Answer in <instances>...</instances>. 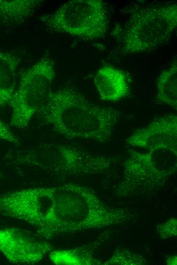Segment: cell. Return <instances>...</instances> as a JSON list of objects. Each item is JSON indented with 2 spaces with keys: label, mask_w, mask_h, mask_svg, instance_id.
Here are the masks:
<instances>
[{
  "label": "cell",
  "mask_w": 177,
  "mask_h": 265,
  "mask_svg": "<svg viewBox=\"0 0 177 265\" xmlns=\"http://www.w3.org/2000/svg\"><path fill=\"white\" fill-rule=\"evenodd\" d=\"M19 165L60 176L96 174L107 169V157L91 154L74 145L45 143L26 147L16 153Z\"/></svg>",
  "instance_id": "3957f363"
},
{
  "label": "cell",
  "mask_w": 177,
  "mask_h": 265,
  "mask_svg": "<svg viewBox=\"0 0 177 265\" xmlns=\"http://www.w3.org/2000/svg\"><path fill=\"white\" fill-rule=\"evenodd\" d=\"M156 97L163 104L177 109L176 57L159 75L156 83Z\"/></svg>",
  "instance_id": "4fadbf2b"
},
{
  "label": "cell",
  "mask_w": 177,
  "mask_h": 265,
  "mask_svg": "<svg viewBox=\"0 0 177 265\" xmlns=\"http://www.w3.org/2000/svg\"><path fill=\"white\" fill-rule=\"evenodd\" d=\"M49 258L55 264H94L92 255L82 249L52 250Z\"/></svg>",
  "instance_id": "5bb4252c"
},
{
  "label": "cell",
  "mask_w": 177,
  "mask_h": 265,
  "mask_svg": "<svg viewBox=\"0 0 177 265\" xmlns=\"http://www.w3.org/2000/svg\"><path fill=\"white\" fill-rule=\"evenodd\" d=\"M126 141L132 146L149 150L162 148L176 149V115L169 114L155 119L132 134Z\"/></svg>",
  "instance_id": "9c48e42d"
},
{
  "label": "cell",
  "mask_w": 177,
  "mask_h": 265,
  "mask_svg": "<svg viewBox=\"0 0 177 265\" xmlns=\"http://www.w3.org/2000/svg\"><path fill=\"white\" fill-rule=\"evenodd\" d=\"M39 20L52 30L86 40L103 38L108 26L107 8L100 0L69 1Z\"/></svg>",
  "instance_id": "5b68a950"
},
{
  "label": "cell",
  "mask_w": 177,
  "mask_h": 265,
  "mask_svg": "<svg viewBox=\"0 0 177 265\" xmlns=\"http://www.w3.org/2000/svg\"><path fill=\"white\" fill-rule=\"evenodd\" d=\"M52 250V245L36 233L13 227L0 228V252L10 263L34 264Z\"/></svg>",
  "instance_id": "ba28073f"
},
{
  "label": "cell",
  "mask_w": 177,
  "mask_h": 265,
  "mask_svg": "<svg viewBox=\"0 0 177 265\" xmlns=\"http://www.w3.org/2000/svg\"><path fill=\"white\" fill-rule=\"evenodd\" d=\"M20 58L0 50V106L10 105L16 89V73Z\"/></svg>",
  "instance_id": "8fae6325"
},
{
  "label": "cell",
  "mask_w": 177,
  "mask_h": 265,
  "mask_svg": "<svg viewBox=\"0 0 177 265\" xmlns=\"http://www.w3.org/2000/svg\"><path fill=\"white\" fill-rule=\"evenodd\" d=\"M0 140L18 145L19 139L0 118Z\"/></svg>",
  "instance_id": "9a60e30c"
},
{
  "label": "cell",
  "mask_w": 177,
  "mask_h": 265,
  "mask_svg": "<svg viewBox=\"0 0 177 265\" xmlns=\"http://www.w3.org/2000/svg\"><path fill=\"white\" fill-rule=\"evenodd\" d=\"M177 25V5L168 4L140 9L132 14L120 31L122 54L154 50L167 42Z\"/></svg>",
  "instance_id": "277c9868"
},
{
  "label": "cell",
  "mask_w": 177,
  "mask_h": 265,
  "mask_svg": "<svg viewBox=\"0 0 177 265\" xmlns=\"http://www.w3.org/2000/svg\"><path fill=\"white\" fill-rule=\"evenodd\" d=\"M55 76L54 62L44 56L22 75L10 106L11 126L24 129L52 91Z\"/></svg>",
  "instance_id": "8992f818"
},
{
  "label": "cell",
  "mask_w": 177,
  "mask_h": 265,
  "mask_svg": "<svg viewBox=\"0 0 177 265\" xmlns=\"http://www.w3.org/2000/svg\"><path fill=\"white\" fill-rule=\"evenodd\" d=\"M36 115L67 139L105 143L114 136L122 113L95 104L73 87L67 86L52 91Z\"/></svg>",
  "instance_id": "7a4b0ae2"
},
{
  "label": "cell",
  "mask_w": 177,
  "mask_h": 265,
  "mask_svg": "<svg viewBox=\"0 0 177 265\" xmlns=\"http://www.w3.org/2000/svg\"><path fill=\"white\" fill-rule=\"evenodd\" d=\"M94 85L101 100L116 101L125 97L129 86L125 74L111 66H104L96 73Z\"/></svg>",
  "instance_id": "30bf717a"
},
{
  "label": "cell",
  "mask_w": 177,
  "mask_h": 265,
  "mask_svg": "<svg viewBox=\"0 0 177 265\" xmlns=\"http://www.w3.org/2000/svg\"><path fill=\"white\" fill-rule=\"evenodd\" d=\"M176 149L158 148L147 153L132 151L125 164L123 187L155 186L175 170Z\"/></svg>",
  "instance_id": "52a82bcc"
},
{
  "label": "cell",
  "mask_w": 177,
  "mask_h": 265,
  "mask_svg": "<svg viewBox=\"0 0 177 265\" xmlns=\"http://www.w3.org/2000/svg\"><path fill=\"white\" fill-rule=\"evenodd\" d=\"M42 0H0V22L4 25L23 23L44 3Z\"/></svg>",
  "instance_id": "7c38bea8"
},
{
  "label": "cell",
  "mask_w": 177,
  "mask_h": 265,
  "mask_svg": "<svg viewBox=\"0 0 177 265\" xmlns=\"http://www.w3.org/2000/svg\"><path fill=\"white\" fill-rule=\"evenodd\" d=\"M94 209L91 190L74 183L0 194V217L27 223L47 241L88 229Z\"/></svg>",
  "instance_id": "6da1fadb"
},
{
  "label": "cell",
  "mask_w": 177,
  "mask_h": 265,
  "mask_svg": "<svg viewBox=\"0 0 177 265\" xmlns=\"http://www.w3.org/2000/svg\"><path fill=\"white\" fill-rule=\"evenodd\" d=\"M3 177V174H2V173L0 172V179L2 178Z\"/></svg>",
  "instance_id": "2e32d148"
}]
</instances>
